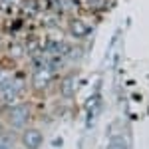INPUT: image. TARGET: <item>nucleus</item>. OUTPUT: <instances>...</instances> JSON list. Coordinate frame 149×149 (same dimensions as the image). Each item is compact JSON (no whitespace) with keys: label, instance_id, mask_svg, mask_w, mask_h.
<instances>
[{"label":"nucleus","instance_id":"nucleus-4","mask_svg":"<svg viewBox=\"0 0 149 149\" xmlns=\"http://www.w3.org/2000/svg\"><path fill=\"white\" fill-rule=\"evenodd\" d=\"M107 149H127V141L121 137V135H117V137H113L111 141H109Z\"/></svg>","mask_w":149,"mask_h":149},{"label":"nucleus","instance_id":"nucleus-2","mask_svg":"<svg viewBox=\"0 0 149 149\" xmlns=\"http://www.w3.org/2000/svg\"><path fill=\"white\" fill-rule=\"evenodd\" d=\"M20 141H22V145L26 149H40V145L44 143V135H42L40 129H36V127H28V129H24V131H22Z\"/></svg>","mask_w":149,"mask_h":149},{"label":"nucleus","instance_id":"nucleus-1","mask_svg":"<svg viewBox=\"0 0 149 149\" xmlns=\"http://www.w3.org/2000/svg\"><path fill=\"white\" fill-rule=\"evenodd\" d=\"M8 119H10V123L14 127H22L28 123V119H30V107L26 105V103H20V105H14L8 109Z\"/></svg>","mask_w":149,"mask_h":149},{"label":"nucleus","instance_id":"nucleus-5","mask_svg":"<svg viewBox=\"0 0 149 149\" xmlns=\"http://www.w3.org/2000/svg\"><path fill=\"white\" fill-rule=\"evenodd\" d=\"M72 93H74V81L72 78H66L62 84V95H72Z\"/></svg>","mask_w":149,"mask_h":149},{"label":"nucleus","instance_id":"nucleus-3","mask_svg":"<svg viewBox=\"0 0 149 149\" xmlns=\"http://www.w3.org/2000/svg\"><path fill=\"white\" fill-rule=\"evenodd\" d=\"M68 30L74 38H86V36L92 32V28L84 22V20H80V18H72L68 22Z\"/></svg>","mask_w":149,"mask_h":149}]
</instances>
